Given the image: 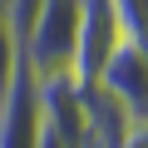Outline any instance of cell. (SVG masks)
<instances>
[{
  "instance_id": "6da1fadb",
  "label": "cell",
  "mask_w": 148,
  "mask_h": 148,
  "mask_svg": "<svg viewBox=\"0 0 148 148\" xmlns=\"http://www.w3.org/2000/svg\"><path fill=\"white\" fill-rule=\"evenodd\" d=\"M79 15H84V0H40V10L30 15V25L20 35V64L35 74V79L69 74Z\"/></svg>"
},
{
  "instance_id": "7a4b0ae2",
  "label": "cell",
  "mask_w": 148,
  "mask_h": 148,
  "mask_svg": "<svg viewBox=\"0 0 148 148\" xmlns=\"http://www.w3.org/2000/svg\"><path fill=\"white\" fill-rule=\"evenodd\" d=\"M40 143V79L15 64L0 84V148H35Z\"/></svg>"
},
{
  "instance_id": "3957f363",
  "label": "cell",
  "mask_w": 148,
  "mask_h": 148,
  "mask_svg": "<svg viewBox=\"0 0 148 148\" xmlns=\"http://www.w3.org/2000/svg\"><path fill=\"white\" fill-rule=\"evenodd\" d=\"M89 84H99V89L114 94L128 114L143 119V99H148V45H143V40H119Z\"/></svg>"
},
{
  "instance_id": "277c9868",
  "label": "cell",
  "mask_w": 148,
  "mask_h": 148,
  "mask_svg": "<svg viewBox=\"0 0 148 148\" xmlns=\"http://www.w3.org/2000/svg\"><path fill=\"white\" fill-rule=\"evenodd\" d=\"M119 40H123V35H119V25H114L109 5H104V0H84L79 35H74V59H69V79H74V84H89Z\"/></svg>"
},
{
  "instance_id": "5b68a950",
  "label": "cell",
  "mask_w": 148,
  "mask_h": 148,
  "mask_svg": "<svg viewBox=\"0 0 148 148\" xmlns=\"http://www.w3.org/2000/svg\"><path fill=\"white\" fill-rule=\"evenodd\" d=\"M114 25L123 40H143V20H148V0H104Z\"/></svg>"
},
{
  "instance_id": "8992f818",
  "label": "cell",
  "mask_w": 148,
  "mask_h": 148,
  "mask_svg": "<svg viewBox=\"0 0 148 148\" xmlns=\"http://www.w3.org/2000/svg\"><path fill=\"white\" fill-rule=\"evenodd\" d=\"M20 64V40H15V30H10V15H5V5H0V84L10 79V69Z\"/></svg>"
}]
</instances>
